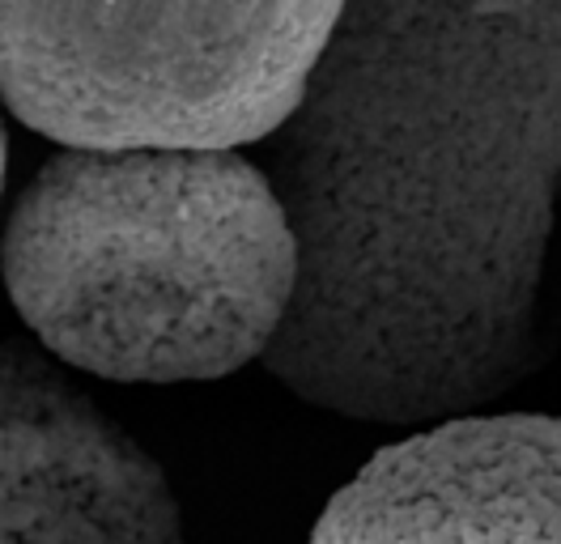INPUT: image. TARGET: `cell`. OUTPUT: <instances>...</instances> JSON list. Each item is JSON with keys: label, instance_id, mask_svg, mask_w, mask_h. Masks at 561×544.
<instances>
[{"label": "cell", "instance_id": "cell-4", "mask_svg": "<svg viewBox=\"0 0 561 544\" xmlns=\"http://www.w3.org/2000/svg\"><path fill=\"white\" fill-rule=\"evenodd\" d=\"M0 544H187L153 455L51 358L0 344Z\"/></svg>", "mask_w": 561, "mask_h": 544}, {"label": "cell", "instance_id": "cell-3", "mask_svg": "<svg viewBox=\"0 0 561 544\" xmlns=\"http://www.w3.org/2000/svg\"><path fill=\"white\" fill-rule=\"evenodd\" d=\"M341 4H0V102L81 154H234L298 106Z\"/></svg>", "mask_w": 561, "mask_h": 544}, {"label": "cell", "instance_id": "cell-5", "mask_svg": "<svg viewBox=\"0 0 561 544\" xmlns=\"http://www.w3.org/2000/svg\"><path fill=\"white\" fill-rule=\"evenodd\" d=\"M311 544H561V430L502 412L379 451L319 514Z\"/></svg>", "mask_w": 561, "mask_h": 544}, {"label": "cell", "instance_id": "cell-1", "mask_svg": "<svg viewBox=\"0 0 561 544\" xmlns=\"http://www.w3.org/2000/svg\"><path fill=\"white\" fill-rule=\"evenodd\" d=\"M561 9L341 4L264 174L294 294L264 371L353 421H463L545 362Z\"/></svg>", "mask_w": 561, "mask_h": 544}, {"label": "cell", "instance_id": "cell-2", "mask_svg": "<svg viewBox=\"0 0 561 544\" xmlns=\"http://www.w3.org/2000/svg\"><path fill=\"white\" fill-rule=\"evenodd\" d=\"M0 269L51 358L115 383H201L264 358L294 238L239 154L65 149L22 188Z\"/></svg>", "mask_w": 561, "mask_h": 544}, {"label": "cell", "instance_id": "cell-6", "mask_svg": "<svg viewBox=\"0 0 561 544\" xmlns=\"http://www.w3.org/2000/svg\"><path fill=\"white\" fill-rule=\"evenodd\" d=\"M4 170H9V133H4V120H0V188H4Z\"/></svg>", "mask_w": 561, "mask_h": 544}]
</instances>
